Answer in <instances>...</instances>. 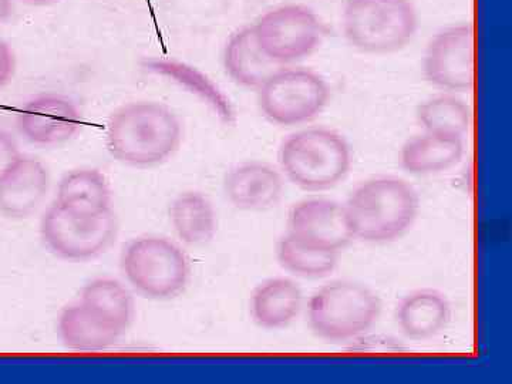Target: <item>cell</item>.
<instances>
[{
    "label": "cell",
    "instance_id": "6da1fadb",
    "mask_svg": "<svg viewBox=\"0 0 512 384\" xmlns=\"http://www.w3.org/2000/svg\"><path fill=\"white\" fill-rule=\"evenodd\" d=\"M183 124L170 107L157 101H134L109 117L106 146L130 167H154L174 156L183 143Z\"/></svg>",
    "mask_w": 512,
    "mask_h": 384
},
{
    "label": "cell",
    "instance_id": "7a4b0ae2",
    "mask_svg": "<svg viewBox=\"0 0 512 384\" xmlns=\"http://www.w3.org/2000/svg\"><path fill=\"white\" fill-rule=\"evenodd\" d=\"M343 205L353 237L367 244H386L403 237L420 210L416 190L399 177L363 181Z\"/></svg>",
    "mask_w": 512,
    "mask_h": 384
},
{
    "label": "cell",
    "instance_id": "3957f363",
    "mask_svg": "<svg viewBox=\"0 0 512 384\" xmlns=\"http://www.w3.org/2000/svg\"><path fill=\"white\" fill-rule=\"evenodd\" d=\"M284 177L305 191H326L342 183L352 168L348 140L328 127H308L292 133L279 147Z\"/></svg>",
    "mask_w": 512,
    "mask_h": 384
},
{
    "label": "cell",
    "instance_id": "277c9868",
    "mask_svg": "<svg viewBox=\"0 0 512 384\" xmlns=\"http://www.w3.org/2000/svg\"><path fill=\"white\" fill-rule=\"evenodd\" d=\"M342 32L367 55H390L412 43L420 19L413 0H346Z\"/></svg>",
    "mask_w": 512,
    "mask_h": 384
},
{
    "label": "cell",
    "instance_id": "5b68a950",
    "mask_svg": "<svg viewBox=\"0 0 512 384\" xmlns=\"http://www.w3.org/2000/svg\"><path fill=\"white\" fill-rule=\"evenodd\" d=\"M382 313L379 296L353 281H333L318 289L308 302L312 332L328 342H346L365 335Z\"/></svg>",
    "mask_w": 512,
    "mask_h": 384
},
{
    "label": "cell",
    "instance_id": "8992f818",
    "mask_svg": "<svg viewBox=\"0 0 512 384\" xmlns=\"http://www.w3.org/2000/svg\"><path fill=\"white\" fill-rule=\"evenodd\" d=\"M121 268L128 284L146 298L167 301L190 281L191 266L183 249L163 237L134 239L124 249Z\"/></svg>",
    "mask_w": 512,
    "mask_h": 384
},
{
    "label": "cell",
    "instance_id": "52a82bcc",
    "mask_svg": "<svg viewBox=\"0 0 512 384\" xmlns=\"http://www.w3.org/2000/svg\"><path fill=\"white\" fill-rule=\"evenodd\" d=\"M329 84L305 67L282 66L258 89L262 116L281 127L311 123L326 109Z\"/></svg>",
    "mask_w": 512,
    "mask_h": 384
},
{
    "label": "cell",
    "instance_id": "ba28073f",
    "mask_svg": "<svg viewBox=\"0 0 512 384\" xmlns=\"http://www.w3.org/2000/svg\"><path fill=\"white\" fill-rule=\"evenodd\" d=\"M252 26L259 46L278 66H292L313 55L325 36L315 10L299 3L276 6Z\"/></svg>",
    "mask_w": 512,
    "mask_h": 384
},
{
    "label": "cell",
    "instance_id": "9c48e42d",
    "mask_svg": "<svg viewBox=\"0 0 512 384\" xmlns=\"http://www.w3.org/2000/svg\"><path fill=\"white\" fill-rule=\"evenodd\" d=\"M113 211L99 217H80L56 202L40 221V237L50 252L66 261H87L103 254L117 235Z\"/></svg>",
    "mask_w": 512,
    "mask_h": 384
},
{
    "label": "cell",
    "instance_id": "30bf717a",
    "mask_svg": "<svg viewBox=\"0 0 512 384\" xmlns=\"http://www.w3.org/2000/svg\"><path fill=\"white\" fill-rule=\"evenodd\" d=\"M424 79L444 93L474 86V28L470 22L447 26L431 37L423 57Z\"/></svg>",
    "mask_w": 512,
    "mask_h": 384
},
{
    "label": "cell",
    "instance_id": "8fae6325",
    "mask_svg": "<svg viewBox=\"0 0 512 384\" xmlns=\"http://www.w3.org/2000/svg\"><path fill=\"white\" fill-rule=\"evenodd\" d=\"M286 234L306 247L340 254L355 239L345 205L311 198L296 202L288 215Z\"/></svg>",
    "mask_w": 512,
    "mask_h": 384
},
{
    "label": "cell",
    "instance_id": "7c38bea8",
    "mask_svg": "<svg viewBox=\"0 0 512 384\" xmlns=\"http://www.w3.org/2000/svg\"><path fill=\"white\" fill-rule=\"evenodd\" d=\"M16 127L29 143L59 146L76 136L82 127V113L69 97L40 94L20 109Z\"/></svg>",
    "mask_w": 512,
    "mask_h": 384
},
{
    "label": "cell",
    "instance_id": "4fadbf2b",
    "mask_svg": "<svg viewBox=\"0 0 512 384\" xmlns=\"http://www.w3.org/2000/svg\"><path fill=\"white\" fill-rule=\"evenodd\" d=\"M284 190L281 170L261 161L235 165L225 175V195L238 210H271L281 202Z\"/></svg>",
    "mask_w": 512,
    "mask_h": 384
},
{
    "label": "cell",
    "instance_id": "5bb4252c",
    "mask_svg": "<svg viewBox=\"0 0 512 384\" xmlns=\"http://www.w3.org/2000/svg\"><path fill=\"white\" fill-rule=\"evenodd\" d=\"M49 171L37 158L22 156L0 178V212L12 220L28 218L45 200Z\"/></svg>",
    "mask_w": 512,
    "mask_h": 384
},
{
    "label": "cell",
    "instance_id": "9a60e30c",
    "mask_svg": "<svg viewBox=\"0 0 512 384\" xmlns=\"http://www.w3.org/2000/svg\"><path fill=\"white\" fill-rule=\"evenodd\" d=\"M453 309L447 296L436 289H419L404 296L396 309V322L406 338H436L451 322Z\"/></svg>",
    "mask_w": 512,
    "mask_h": 384
},
{
    "label": "cell",
    "instance_id": "2e32d148",
    "mask_svg": "<svg viewBox=\"0 0 512 384\" xmlns=\"http://www.w3.org/2000/svg\"><path fill=\"white\" fill-rule=\"evenodd\" d=\"M222 64L232 82L258 90L279 69L256 40L254 26L235 30L222 50Z\"/></svg>",
    "mask_w": 512,
    "mask_h": 384
},
{
    "label": "cell",
    "instance_id": "e0dca14e",
    "mask_svg": "<svg viewBox=\"0 0 512 384\" xmlns=\"http://www.w3.org/2000/svg\"><path fill=\"white\" fill-rule=\"evenodd\" d=\"M464 156V138L423 131L400 150V165L413 175L444 173L456 167Z\"/></svg>",
    "mask_w": 512,
    "mask_h": 384
},
{
    "label": "cell",
    "instance_id": "ac0fdd59",
    "mask_svg": "<svg viewBox=\"0 0 512 384\" xmlns=\"http://www.w3.org/2000/svg\"><path fill=\"white\" fill-rule=\"evenodd\" d=\"M249 306L256 325L264 329H284L301 313L303 293L292 279L272 278L256 286Z\"/></svg>",
    "mask_w": 512,
    "mask_h": 384
},
{
    "label": "cell",
    "instance_id": "d6986e66",
    "mask_svg": "<svg viewBox=\"0 0 512 384\" xmlns=\"http://www.w3.org/2000/svg\"><path fill=\"white\" fill-rule=\"evenodd\" d=\"M55 202L80 217H99L113 211L109 181L94 168H79L64 175Z\"/></svg>",
    "mask_w": 512,
    "mask_h": 384
},
{
    "label": "cell",
    "instance_id": "ffe728a7",
    "mask_svg": "<svg viewBox=\"0 0 512 384\" xmlns=\"http://www.w3.org/2000/svg\"><path fill=\"white\" fill-rule=\"evenodd\" d=\"M168 214L175 234L184 244H208L217 234V212L207 195L202 192H181L171 202Z\"/></svg>",
    "mask_w": 512,
    "mask_h": 384
},
{
    "label": "cell",
    "instance_id": "44dd1931",
    "mask_svg": "<svg viewBox=\"0 0 512 384\" xmlns=\"http://www.w3.org/2000/svg\"><path fill=\"white\" fill-rule=\"evenodd\" d=\"M60 339L69 349L101 352L111 348L121 333L97 318L82 302L64 308L57 322Z\"/></svg>",
    "mask_w": 512,
    "mask_h": 384
},
{
    "label": "cell",
    "instance_id": "7402d4cb",
    "mask_svg": "<svg viewBox=\"0 0 512 384\" xmlns=\"http://www.w3.org/2000/svg\"><path fill=\"white\" fill-rule=\"evenodd\" d=\"M90 312L123 335L134 318V301L126 286L99 278L84 286L80 301Z\"/></svg>",
    "mask_w": 512,
    "mask_h": 384
},
{
    "label": "cell",
    "instance_id": "603a6c76",
    "mask_svg": "<svg viewBox=\"0 0 512 384\" xmlns=\"http://www.w3.org/2000/svg\"><path fill=\"white\" fill-rule=\"evenodd\" d=\"M423 131L464 138L473 123V111L454 93H443L424 100L417 109Z\"/></svg>",
    "mask_w": 512,
    "mask_h": 384
},
{
    "label": "cell",
    "instance_id": "cb8c5ba5",
    "mask_svg": "<svg viewBox=\"0 0 512 384\" xmlns=\"http://www.w3.org/2000/svg\"><path fill=\"white\" fill-rule=\"evenodd\" d=\"M339 254L306 247L288 234L276 244V259L285 271L305 279L326 278L335 271Z\"/></svg>",
    "mask_w": 512,
    "mask_h": 384
},
{
    "label": "cell",
    "instance_id": "d4e9b609",
    "mask_svg": "<svg viewBox=\"0 0 512 384\" xmlns=\"http://www.w3.org/2000/svg\"><path fill=\"white\" fill-rule=\"evenodd\" d=\"M146 66L150 67V70H153V72L174 77L178 83L190 87L191 90H197L195 93L201 94L205 100L210 101L215 110L221 113L220 116L227 117L228 120L232 116L227 100L220 96L218 90L202 74L195 72L191 67L173 62V60L160 59L147 60Z\"/></svg>",
    "mask_w": 512,
    "mask_h": 384
},
{
    "label": "cell",
    "instance_id": "484cf974",
    "mask_svg": "<svg viewBox=\"0 0 512 384\" xmlns=\"http://www.w3.org/2000/svg\"><path fill=\"white\" fill-rule=\"evenodd\" d=\"M22 157L18 143L15 138L10 136L8 131L0 128V178L3 177L12 165Z\"/></svg>",
    "mask_w": 512,
    "mask_h": 384
},
{
    "label": "cell",
    "instance_id": "4316f807",
    "mask_svg": "<svg viewBox=\"0 0 512 384\" xmlns=\"http://www.w3.org/2000/svg\"><path fill=\"white\" fill-rule=\"evenodd\" d=\"M18 60L15 50L5 40H0V90L5 89L15 77Z\"/></svg>",
    "mask_w": 512,
    "mask_h": 384
},
{
    "label": "cell",
    "instance_id": "83f0119b",
    "mask_svg": "<svg viewBox=\"0 0 512 384\" xmlns=\"http://www.w3.org/2000/svg\"><path fill=\"white\" fill-rule=\"evenodd\" d=\"M15 13V0H0V26L6 25Z\"/></svg>",
    "mask_w": 512,
    "mask_h": 384
},
{
    "label": "cell",
    "instance_id": "f1b7e54d",
    "mask_svg": "<svg viewBox=\"0 0 512 384\" xmlns=\"http://www.w3.org/2000/svg\"><path fill=\"white\" fill-rule=\"evenodd\" d=\"M20 2L26 3L30 6H47L57 2V0H20Z\"/></svg>",
    "mask_w": 512,
    "mask_h": 384
}]
</instances>
